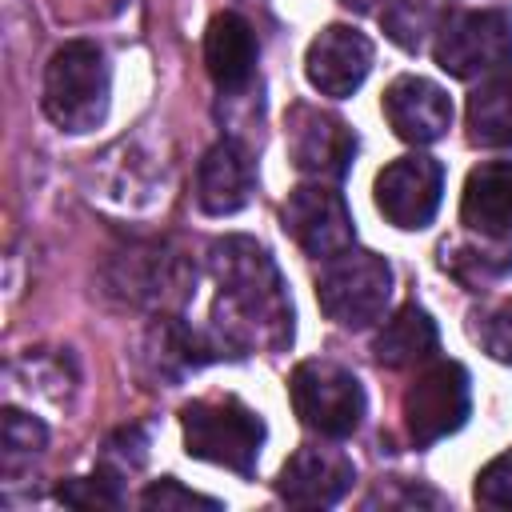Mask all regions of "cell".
<instances>
[{"label":"cell","instance_id":"1","mask_svg":"<svg viewBox=\"0 0 512 512\" xmlns=\"http://www.w3.org/2000/svg\"><path fill=\"white\" fill-rule=\"evenodd\" d=\"M208 276L216 280L212 324L208 336L220 356H252L280 352L292 344V296L288 284L268 256V248L252 236H224L208 248Z\"/></svg>","mask_w":512,"mask_h":512},{"label":"cell","instance_id":"2","mask_svg":"<svg viewBox=\"0 0 512 512\" xmlns=\"http://www.w3.org/2000/svg\"><path fill=\"white\" fill-rule=\"evenodd\" d=\"M112 100V72L92 40H68L44 68V112L60 132H92L104 124Z\"/></svg>","mask_w":512,"mask_h":512},{"label":"cell","instance_id":"3","mask_svg":"<svg viewBox=\"0 0 512 512\" xmlns=\"http://www.w3.org/2000/svg\"><path fill=\"white\" fill-rule=\"evenodd\" d=\"M104 284L120 304L144 312H176L196 292V264L168 240H140L108 260Z\"/></svg>","mask_w":512,"mask_h":512},{"label":"cell","instance_id":"4","mask_svg":"<svg viewBox=\"0 0 512 512\" xmlns=\"http://www.w3.org/2000/svg\"><path fill=\"white\" fill-rule=\"evenodd\" d=\"M184 448L196 460L220 464L228 472L248 476L264 448V420L256 408H248L240 396H204L180 408Z\"/></svg>","mask_w":512,"mask_h":512},{"label":"cell","instance_id":"5","mask_svg":"<svg viewBox=\"0 0 512 512\" xmlns=\"http://www.w3.org/2000/svg\"><path fill=\"white\" fill-rule=\"evenodd\" d=\"M392 300V264L380 252L348 248L324 260L316 276V304L340 328H368L384 316Z\"/></svg>","mask_w":512,"mask_h":512},{"label":"cell","instance_id":"6","mask_svg":"<svg viewBox=\"0 0 512 512\" xmlns=\"http://www.w3.org/2000/svg\"><path fill=\"white\" fill-rule=\"evenodd\" d=\"M288 396H292L300 424L328 440L352 436L368 412V396L360 380L336 360H300L292 368Z\"/></svg>","mask_w":512,"mask_h":512},{"label":"cell","instance_id":"7","mask_svg":"<svg viewBox=\"0 0 512 512\" xmlns=\"http://www.w3.org/2000/svg\"><path fill=\"white\" fill-rule=\"evenodd\" d=\"M432 56L456 80L496 76L512 64V16L504 8L452 12L432 40Z\"/></svg>","mask_w":512,"mask_h":512},{"label":"cell","instance_id":"8","mask_svg":"<svg viewBox=\"0 0 512 512\" xmlns=\"http://www.w3.org/2000/svg\"><path fill=\"white\" fill-rule=\"evenodd\" d=\"M400 412H404V428H408L416 448H428V444L460 432L468 412H472V384H468L464 364L432 360L404 388Z\"/></svg>","mask_w":512,"mask_h":512},{"label":"cell","instance_id":"9","mask_svg":"<svg viewBox=\"0 0 512 512\" xmlns=\"http://www.w3.org/2000/svg\"><path fill=\"white\" fill-rule=\"evenodd\" d=\"M284 140H288L292 168L312 180H340V176H348V168L356 160L352 124L316 104H292V112L284 120Z\"/></svg>","mask_w":512,"mask_h":512},{"label":"cell","instance_id":"10","mask_svg":"<svg viewBox=\"0 0 512 512\" xmlns=\"http://www.w3.org/2000/svg\"><path fill=\"white\" fill-rule=\"evenodd\" d=\"M220 360L208 328H192L176 312H156V320L140 332L136 344V368L156 388H176L204 364Z\"/></svg>","mask_w":512,"mask_h":512},{"label":"cell","instance_id":"11","mask_svg":"<svg viewBox=\"0 0 512 512\" xmlns=\"http://www.w3.org/2000/svg\"><path fill=\"white\" fill-rule=\"evenodd\" d=\"M284 232L316 260H332V256L348 252L352 240H356V224H352V212H348L344 196L336 188H328L324 180L300 184V188L288 192Z\"/></svg>","mask_w":512,"mask_h":512},{"label":"cell","instance_id":"12","mask_svg":"<svg viewBox=\"0 0 512 512\" xmlns=\"http://www.w3.org/2000/svg\"><path fill=\"white\" fill-rule=\"evenodd\" d=\"M444 196V164L432 156H400L376 176V208L388 224L404 232H420L432 224Z\"/></svg>","mask_w":512,"mask_h":512},{"label":"cell","instance_id":"13","mask_svg":"<svg viewBox=\"0 0 512 512\" xmlns=\"http://www.w3.org/2000/svg\"><path fill=\"white\" fill-rule=\"evenodd\" d=\"M88 196L116 212H148L160 200V172L140 144L120 140L92 156Z\"/></svg>","mask_w":512,"mask_h":512},{"label":"cell","instance_id":"14","mask_svg":"<svg viewBox=\"0 0 512 512\" xmlns=\"http://www.w3.org/2000/svg\"><path fill=\"white\" fill-rule=\"evenodd\" d=\"M372 68V40L352 24H328L304 52V76L320 96H352Z\"/></svg>","mask_w":512,"mask_h":512},{"label":"cell","instance_id":"15","mask_svg":"<svg viewBox=\"0 0 512 512\" xmlns=\"http://www.w3.org/2000/svg\"><path fill=\"white\" fill-rule=\"evenodd\" d=\"M356 468L340 448L304 444L288 456V464L276 476V496L296 508H332L352 488Z\"/></svg>","mask_w":512,"mask_h":512},{"label":"cell","instance_id":"16","mask_svg":"<svg viewBox=\"0 0 512 512\" xmlns=\"http://www.w3.org/2000/svg\"><path fill=\"white\" fill-rule=\"evenodd\" d=\"M384 116L392 132L408 144H436L452 128V100L436 80L424 76H396L384 88Z\"/></svg>","mask_w":512,"mask_h":512},{"label":"cell","instance_id":"17","mask_svg":"<svg viewBox=\"0 0 512 512\" xmlns=\"http://www.w3.org/2000/svg\"><path fill=\"white\" fill-rule=\"evenodd\" d=\"M256 192V164L252 152L240 140H216L196 168V204L208 216H232L240 212Z\"/></svg>","mask_w":512,"mask_h":512},{"label":"cell","instance_id":"18","mask_svg":"<svg viewBox=\"0 0 512 512\" xmlns=\"http://www.w3.org/2000/svg\"><path fill=\"white\" fill-rule=\"evenodd\" d=\"M256 32L236 12H216L204 32V68L220 92H240L256 76Z\"/></svg>","mask_w":512,"mask_h":512},{"label":"cell","instance_id":"19","mask_svg":"<svg viewBox=\"0 0 512 512\" xmlns=\"http://www.w3.org/2000/svg\"><path fill=\"white\" fill-rule=\"evenodd\" d=\"M460 220L480 236H512V160H484L468 172Z\"/></svg>","mask_w":512,"mask_h":512},{"label":"cell","instance_id":"20","mask_svg":"<svg viewBox=\"0 0 512 512\" xmlns=\"http://www.w3.org/2000/svg\"><path fill=\"white\" fill-rule=\"evenodd\" d=\"M440 344V332H436V320L420 308V304H404L396 308L380 332L372 336V356L384 364V368H416L424 360H432Z\"/></svg>","mask_w":512,"mask_h":512},{"label":"cell","instance_id":"21","mask_svg":"<svg viewBox=\"0 0 512 512\" xmlns=\"http://www.w3.org/2000/svg\"><path fill=\"white\" fill-rule=\"evenodd\" d=\"M468 136L480 148H512V72L484 76L468 96Z\"/></svg>","mask_w":512,"mask_h":512},{"label":"cell","instance_id":"22","mask_svg":"<svg viewBox=\"0 0 512 512\" xmlns=\"http://www.w3.org/2000/svg\"><path fill=\"white\" fill-rule=\"evenodd\" d=\"M440 268L456 284L480 292V288H488V284H496V280H504L512 272V244H504L496 236L456 240V244H444L440 248Z\"/></svg>","mask_w":512,"mask_h":512},{"label":"cell","instance_id":"23","mask_svg":"<svg viewBox=\"0 0 512 512\" xmlns=\"http://www.w3.org/2000/svg\"><path fill=\"white\" fill-rule=\"evenodd\" d=\"M0 416H4V420H0V428H4V432H0V444H4V484H12L20 468H32V460L44 456V448H48V428H44L32 412H24V408H16V404H8Z\"/></svg>","mask_w":512,"mask_h":512},{"label":"cell","instance_id":"24","mask_svg":"<svg viewBox=\"0 0 512 512\" xmlns=\"http://www.w3.org/2000/svg\"><path fill=\"white\" fill-rule=\"evenodd\" d=\"M380 28L404 52H420L428 40H436L440 12H436L432 0H388L384 12H380Z\"/></svg>","mask_w":512,"mask_h":512},{"label":"cell","instance_id":"25","mask_svg":"<svg viewBox=\"0 0 512 512\" xmlns=\"http://www.w3.org/2000/svg\"><path fill=\"white\" fill-rule=\"evenodd\" d=\"M8 380L16 388L40 392L48 400H64L72 392V384H76V372H72V360L60 356V352H28V356L12 360Z\"/></svg>","mask_w":512,"mask_h":512},{"label":"cell","instance_id":"26","mask_svg":"<svg viewBox=\"0 0 512 512\" xmlns=\"http://www.w3.org/2000/svg\"><path fill=\"white\" fill-rule=\"evenodd\" d=\"M468 336L500 364H512V300H488L468 312Z\"/></svg>","mask_w":512,"mask_h":512},{"label":"cell","instance_id":"27","mask_svg":"<svg viewBox=\"0 0 512 512\" xmlns=\"http://www.w3.org/2000/svg\"><path fill=\"white\" fill-rule=\"evenodd\" d=\"M56 500L72 508H120L124 492H120V476L96 472V476H72L56 484Z\"/></svg>","mask_w":512,"mask_h":512},{"label":"cell","instance_id":"28","mask_svg":"<svg viewBox=\"0 0 512 512\" xmlns=\"http://www.w3.org/2000/svg\"><path fill=\"white\" fill-rule=\"evenodd\" d=\"M144 460H148V432H144V428L128 424V428H120V432H112V436L104 440V452H100L104 472L128 476V472H136Z\"/></svg>","mask_w":512,"mask_h":512},{"label":"cell","instance_id":"29","mask_svg":"<svg viewBox=\"0 0 512 512\" xmlns=\"http://www.w3.org/2000/svg\"><path fill=\"white\" fill-rule=\"evenodd\" d=\"M476 500L484 508H512V448L500 452L496 460H488L480 472H476V484H472Z\"/></svg>","mask_w":512,"mask_h":512},{"label":"cell","instance_id":"30","mask_svg":"<svg viewBox=\"0 0 512 512\" xmlns=\"http://www.w3.org/2000/svg\"><path fill=\"white\" fill-rule=\"evenodd\" d=\"M140 504H144V508H160V512H168V508H220V500L184 488L176 476H160V480H152V484L140 492Z\"/></svg>","mask_w":512,"mask_h":512},{"label":"cell","instance_id":"31","mask_svg":"<svg viewBox=\"0 0 512 512\" xmlns=\"http://www.w3.org/2000/svg\"><path fill=\"white\" fill-rule=\"evenodd\" d=\"M344 8H352V12H372L376 4H388V0H340Z\"/></svg>","mask_w":512,"mask_h":512}]
</instances>
